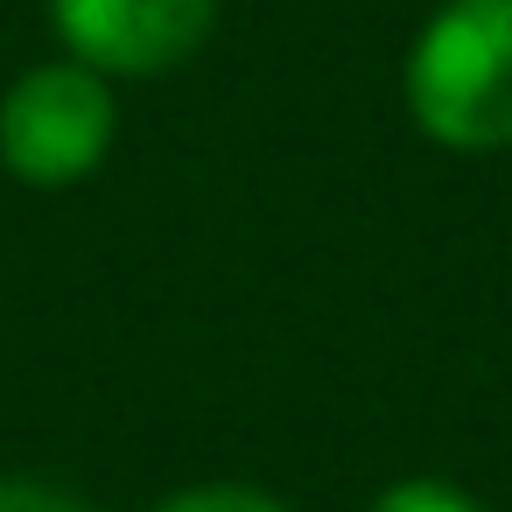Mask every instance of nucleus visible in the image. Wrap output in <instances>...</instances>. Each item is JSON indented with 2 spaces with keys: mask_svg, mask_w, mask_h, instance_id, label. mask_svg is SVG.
<instances>
[{
  "mask_svg": "<svg viewBox=\"0 0 512 512\" xmlns=\"http://www.w3.org/2000/svg\"><path fill=\"white\" fill-rule=\"evenodd\" d=\"M400 92L435 148H512V0H442L407 50Z\"/></svg>",
  "mask_w": 512,
  "mask_h": 512,
  "instance_id": "nucleus-1",
  "label": "nucleus"
},
{
  "mask_svg": "<svg viewBox=\"0 0 512 512\" xmlns=\"http://www.w3.org/2000/svg\"><path fill=\"white\" fill-rule=\"evenodd\" d=\"M120 134V99L113 78L92 64H36L0 92V169L29 190H71L85 183Z\"/></svg>",
  "mask_w": 512,
  "mask_h": 512,
  "instance_id": "nucleus-2",
  "label": "nucleus"
},
{
  "mask_svg": "<svg viewBox=\"0 0 512 512\" xmlns=\"http://www.w3.org/2000/svg\"><path fill=\"white\" fill-rule=\"evenodd\" d=\"M50 29L64 57L92 64L113 85L162 78L211 43L218 0H50Z\"/></svg>",
  "mask_w": 512,
  "mask_h": 512,
  "instance_id": "nucleus-3",
  "label": "nucleus"
},
{
  "mask_svg": "<svg viewBox=\"0 0 512 512\" xmlns=\"http://www.w3.org/2000/svg\"><path fill=\"white\" fill-rule=\"evenodd\" d=\"M365 512H484L463 484H449V477H400V484H386Z\"/></svg>",
  "mask_w": 512,
  "mask_h": 512,
  "instance_id": "nucleus-4",
  "label": "nucleus"
},
{
  "mask_svg": "<svg viewBox=\"0 0 512 512\" xmlns=\"http://www.w3.org/2000/svg\"><path fill=\"white\" fill-rule=\"evenodd\" d=\"M155 512H295V505L260 491V484H190V491L162 498Z\"/></svg>",
  "mask_w": 512,
  "mask_h": 512,
  "instance_id": "nucleus-5",
  "label": "nucleus"
},
{
  "mask_svg": "<svg viewBox=\"0 0 512 512\" xmlns=\"http://www.w3.org/2000/svg\"><path fill=\"white\" fill-rule=\"evenodd\" d=\"M0 512H99V505L50 477H0Z\"/></svg>",
  "mask_w": 512,
  "mask_h": 512,
  "instance_id": "nucleus-6",
  "label": "nucleus"
}]
</instances>
